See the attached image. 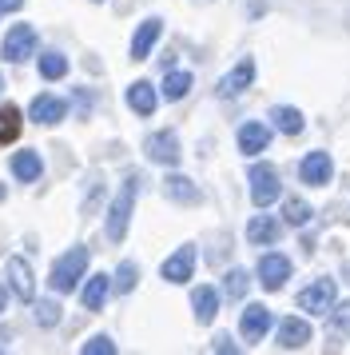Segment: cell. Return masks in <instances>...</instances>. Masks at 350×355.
I'll return each mask as SVG.
<instances>
[{"label":"cell","instance_id":"cell-1","mask_svg":"<svg viewBox=\"0 0 350 355\" xmlns=\"http://www.w3.org/2000/svg\"><path fill=\"white\" fill-rule=\"evenodd\" d=\"M136 196H140V176L131 172V176L124 180V188H120V196L111 200L108 208V240L120 243L127 236V224H131V208H136Z\"/></svg>","mask_w":350,"mask_h":355},{"label":"cell","instance_id":"cell-2","mask_svg":"<svg viewBox=\"0 0 350 355\" xmlns=\"http://www.w3.org/2000/svg\"><path fill=\"white\" fill-rule=\"evenodd\" d=\"M84 272H88V248H72V252H64V256L52 263L48 288L56 291V295H68V291L84 279Z\"/></svg>","mask_w":350,"mask_h":355},{"label":"cell","instance_id":"cell-3","mask_svg":"<svg viewBox=\"0 0 350 355\" xmlns=\"http://www.w3.org/2000/svg\"><path fill=\"white\" fill-rule=\"evenodd\" d=\"M247 184H251L255 208H267V204L279 200V168H270V164H255L251 172H247Z\"/></svg>","mask_w":350,"mask_h":355},{"label":"cell","instance_id":"cell-4","mask_svg":"<svg viewBox=\"0 0 350 355\" xmlns=\"http://www.w3.org/2000/svg\"><path fill=\"white\" fill-rule=\"evenodd\" d=\"M32 52H36V28L32 24H12L8 36H4V44H0V56L8 64H24Z\"/></svg>","mask_w":350,"mask_h":355},{"label":"cell","instance_id":"cell-5","mask_svg":"<svg viewBox=\"0 0 350 355\" xmlns=\"http://www.w3.org/2000/svg\"><path fill=\"white\" fill-rule=\"evenodd\" d=\"M334 295H338L334 279H315V284H306V288L299 291V307L311 311V315H322V311L334 307Z\"/></svg>","mask_w":350,"mask_h":355},{"label":"cell","instance_id":"cell-6","mask_svg":"<svg viewBox=\"0 0 350 355\" xmlns=\"http://www.w3.org/2000/svg\"><path fill=\"white\" fill-rule=\"evenodd\" d=\"M143 152H147V160H151V164L175 168V164H179V136H175L172 128H167V132H156V136H147Z\"/></svg>","mask_w":350,"mask_h":355},{"label":"cell","instance_id":"cell-7","mask_svg":"<svg viewBox=\"0 0 350 355\" xmlns=\"http://www.w3.org/2000/svg\"><path fill=\"white\" fill-rule=\"evenodd\" d=\"M267 327H270V307L247 304V311L239 315V336L247 339V347H251V343H259V339L267 336Z\"/></svg>","mask_w":350,"mask_h":355},{"label":"cell","instance_id":"cell-8","mask_svg":"<svg viewBox=\"0 0 350 355\" xmlns=\"http://www.w3.org/2000/svg\"><path fill=\"white\" fill-rule=\"evenodd\" d=\"M4 275H8V284H12L16 300H24V304H32V300H36V279H32V268H28V259L12 256L8 263H4Z\"/></svg>","mask_w":350,"mask_h":355},{"label":"cell","instance_id":"cell-9","mask_svg":"<svg viewBox=\"0 0 350 355\" xmlns=\"http://www.w3.org/2000/svg\"><path fill=\"white\" fill-rule=\"evenodd\" d=\"M191 272H195V248H191V243H183V248H179L175 256H167L163 268H159V275H163L167 284H187Z\"/></svg>","mask_w":350,"mask_h":355},{"label":"cell","instance_id":"cell-10","mask_svg":"<svg viewBox=\"0 0 350 355\" xmlns=\"http://www.w3.org/2000/svg\"><path fill=\"white\" fill-rule=\"evenodd\" d=\"M286 279H291V259H286V256L270 252V256L259 259V284H263L267 291H279Z\"/></svg>","mask_w":350,"mask_h":355},{"label":"cell","instance_id":"cell-11","mask_svg":"<svg viewBox=\"0 0 350 355\" xmlns=\"http://www.w3.org/2000/svg\"><path fill=\"white\" fill-rule=\"evenodd\" d=\"M299 176H302V184H311V188H326L331 176H334L331 156H326V152H311V156L299 164Z\"/></svg>","mask_w":350,"mask_h":355},{"label":"cell","instance_id":"cell-12","mask_svg":"<svg viewBox=\"0 0 350 355\" xmlns=\"http://www.w3.org/2000/svg\"><path fill=\"white\" fill-rule=\"evenodd\" d=\"M159 33H163V20H159V17L143 20L140 28H136V36H131V60H147V56H151V49H156Z\"/></svg>","mask_w":350,"mask_h":355},{"label":"cell","instance_id":"cell-13","mask_svg":"<svg viewBox=\"0 0 350 355\" xmlns=\"http://www.w3.org/2000/svg\"><path fill=\"white\" fill-rule=\"evenodd\" d=\"M251 80H255V60H251V56H243V60H239V64L219 80V96H223V100L239 96V92H243V88H247Z\"/></svg>","mask_w":350,"mask_h":355},{"label":"cell","instance_id":"cell-14","mask_svg":"<svg viewBox=\"0 0 350 355\" xmlns=\"http://www.w3.org/2000/svg\"><path fill=\"white\" fill-rule=\"evenodd\" d=\"M28 116L36 120V124H44V128H52V124H60L64 116H68V104H64L60 96H36L32 100V108H28Z\"/></svg>","mask_w":350,"mask_h":355},{"label":"cell","instance_id":"cell-15","mask_svg":"<svg viewBox=\"0 0 350 355\" xmlns=\"http://www.w3.org/2000/svg\"><path fill=\"white\" fill-rule=\"evenodd\" d=\"M275 339H279V347H286V352H299V347L311 343V323L306 320H279Z\"/></svg>","mask_w":350,"mask_h":355},{"label":"cell","instance_id":"cell-16","mask_svg":"<svg viewBox=\"0 0 350 355\" xmlns=\"http://www.w3.org/2000/svg\"><path fill=\"white\" fill-rule=\"evenodd\" d=\"M156 104H159V96H156V88H151L147 80H136L131 88H127V108H131L136 116H151Z\"/></svg>","mask_w":350,"mask_h":355},{"label":"cell","instance_id":"cell-17","mask_svg":"<svg viewBox=\"0 0 350 355\" xmlns=\"http://www.w3.org/2000/svg\"><path fill=\"white\" fill-rule=\"evenodd\" d=\"M111 275H92L88 284H84V291H80V300H84V307L88 311H100V307L108 304V295H111Z\"/></svg>","mask_w":350,"mask_h":355},{"label":"cell","instance_id":"cell-18","mask_svg":"<svg viewBox=\"0 0 350 355\" xmlns=\"http://www.w3.org/2000/svg\"><path fill=\"white\" fill-rule=\"evenodd\" d=\"M267 144H270V128H267V124H255V120H247V124L239 128V148H243L247 156H259Z\"/></svg>","mask_w":350,"mask_h":355},{"label":"cell","instance_id":"cell-19","mask_svg":"<svg viewBox=\"0 0 350 355\" xmlns=\"http://www.w3.org/2000/svg\"><path fill=\"white\" fill-rule=\"evenodd\" d=\"M40 172H44V160H40V152H16L12 156V176L20 180V184H32V180H40Z\"/></svg>","mask_w":350,"mask_h":355},{"label":"cell","instance_id":"cell-20","mask_svg":"<svg viewBox=\"0 0 350 355\" xmlns=\"http://www.w3.org/2000/svg\"><path fill=\"white\" fill-rule=\"evenodd\" d=\"M191 307H195V320L199 323H211L219 315V291L215 288H195L191 291Z\"/></svg>","mask_w":350,"mask_h":355},{"label":"cell","instance_id":"cell-21","mask_svg":"<svg viewBox=\"0 0 350 355\" xmlns=\"http://www.w3.org/2000/svg\"><path fill=\"white\" fill-rule=\"evenodd\" d=\"M163 196H167L172 204H199V188H195L187 176H167L163 180Z\"/></svg>","mask_w":350,"mask_h":355},{"label":"cell","instance_id":"cell-22","mask_svg":"<svg viewBox=\"0 0 350 355\" xmlns=\"http://www.w3.org/2000/svg\"><path fill=\"white\" fill-rule=\"evenodd\" d=\"M279 240V220L275 216H255L251 224H247V243H275Z\"/></svg>","mask_w":350,"mask_h":355},{"label":"cell","instance_id":"cell-23","mask_svg":"<svg viewBox=\"0 0 350 355\" xmlns=\"http://www.w3.org/2000/svg\"><path fill=\"white\" fill-rule=\"evenodd\" d=\"M270 120H275V128L286 132V136H299V132H302V112H299V108H291V104L275 108V112H270Z\"/></svg>","mask_w":350,"mask_h":355},{"label":"cell","instance_id":"cell-24","mask_svg":"<svg viewBox=\"0 0 350 355\" xmlns=\"http://www.w3.org/2000/svg\"><path fill=\"white\" fill-rule=\"evenodd\" d=\"M191 84H195V80H191V72H175V68H172V72L163 76V96H167V100H183L191 92Z\"/></svg>","mask_w":350,"mask_h":355},{"label":"cell","instance_id":"cell-25","mask_svg":"<svg viewBox=\"0 0 350 355\" xmlns=\"http://www.w3.org/2000/svg\"><path fill=\"white\" fill-rule=\"evenodd\" d=\"M16 136H20V108L4 104L0 108V144H12Z\"/></svg>","mask_w":350,"mask_h":355},{"label":"cell","instance_id":"cell-26","mask_svg":"<svg viewBox=\"0 0 350 355\" xmlns=\"http://www.w3.org/2000/svg\"><path fill=\"white\" fill-rule=\"evenodd\" d=\"M40 76H44V80L68 76V56H64V52H44V56H40Z\"/></svg>","mask_w":350,"mask_h":355},{"label":"cell","instance_id":"cell-27","mask_svg":"<svg viewBox=\"0 0 350 355\" xmlns=\"http://www.w3.org/2000/svg\"><path fill=\"white\" fill-rule=\"evenodd\" d=\"M247 284H251V279H247V272H243V268H231V272H227V279H223V295L239 304V300L247 295Z\"/></svg>","mask_w":350,"mask_h":355},{"label":"cell","instance_id":"cell-28","mask_svg":"<svg viewBox=\"0 0 350 355\" xmlns=\"http://www.w3.org/2000/svg\"><path fill=\"white\" fill-rule=\"evenodd\" d=\"M331 336L334 339H350V304L331 307Z\"/></svg>","mask_w":350,"mask_h":355},{"label":"cell","instance_id":"cell-29","mask_svg":"<svg viewBox=\"0 0 350 355\" xmlns=\"http://www.w3.org/2000/svg\"><path fill=\"white\" fill-rule=\"evenodd\" d=\"M283 220L291 227H302L306 220H311V208H306L302 200H286V204H283Z\"/></svg>","mask_w":350,"mask_h":355},{"label":"cell","instance_id":"cell-30","mask_svg":"<svg viewBox=\"0 0 350 355\" xmlns=\"http://www.w3.org/2000/svg\"><path fill=\"white\" fill-rule=\"evenodd\" d=\"M36 323H40V327H56V323H60V304H56V300H40V304H36Z\"/></svg>","mask_w":350,"mask_h":355},{"label":"cell","instance_id":"cell-31","mask_svg":"<svg viewBox=\"0 0 350 355\" xmlns=\"http://www.w3.org/2000/svg\"><path fill=\"white\" fill-rule=\"evenodd\" d=\"M136 279H140V268L127 259V263H120V272H116L111 284H116V291H131V288H136Z\"/></svg>","mask_w":350,"mask_h":355},{"label":"cell","instance_id":"cell-32","mask_svg":"<svg viewBox=\"0 0 350 355\" xmlns=\"http://www.w3.org/2000/svg\"><path fill=\"white\" fill-rule=\"evenodd\" d=\"M80 355H116V343H111L108 336H92L80 347Z\"/></svg>","mask_w":350,"mask_h":355},{"label":"cell","instance_id":"cell-33","mask_svg":"<svg viewBox=\"0 0 350 355\" xmlns=\"http://www.w3.org/2000/svg\"><path fill=\"white\" fill-rule=\"evenodd\" d=\"M76 112L80 120H88V112H92V92L88 88H76Z\"/></svg>","mask_w":350,"mask_h":355},{"label":"cell","instance_id":"cell-34","mask_svg":"<svg viewBox=\"0 0 350 355\" xmlns=\"http://www.w3.org/2000/svg\"><path fill=\"white\" fill-rule=\"evenodd\" d=\"M24 0H0V17H8V12H16Z\"/></svg>","mask_w":350,"mask_h":355},{"label":"cell","instance_id":"cell-35","mask_svg":"<svg viewBox=\"0 0 350 355\" xmlns=\"http://www.w3.org/2000/svg\"><path fill=\"white\" fill-rule=\"evenodd\" d=\"M215 352H235V343H231L227 336H219V339H215Z\"/></svg>","mask_w":350,"mask_h":355},{"label":"cell","instance_id":"cell-36","mask_svg":"<svg viewBox=\"0 0 350 355\" xmlns=\"http://www.w3.org/2000/svg\"><path fill=\"white\" fill-rule=\"evenodd\" d=\"M4 300H8V295H4V288H0V311H4Z\"/></svg>","mask_w":350,"mask_h":355},{"label":"cell","instance_id":"cell-37","mask_svg":"<svg viewBox=\"0 0 350 355\" xmlns=\"http://www.w3.org/2000/svg\"><path fill=\"white\" fill-rule=\"evenodd\" d=\"M342 275H350V263H347V268H342ZM347 284H350V279H347Z\"/></svg>","mask_w":350,"mask_h":355},{"label":"cell","instance_id":"cell-38","mask_svg":"<svg viewBox=\"0 0 350 355\" xmlns=\"http://www.w3.org/2000/svg\"><path fill=\"white\" fill-rule=\"evenodd\" d=\"M0 200H4V188H0Z\"/></svg>","mask_w":350,"mask_h":355},{"label":"cell","instance_id":"cell-39","mask_svg":"<svg viewBox=\"0 0 350 355\" xmlns=\"http://www.w3.org/2000/svg\"><path fill=\"white\" fill-rule=\"evenodd\" d=\"M0 92H4V80H0Z\"/></svg>","mask_w":350,"mask_h":355}]
</instances>
